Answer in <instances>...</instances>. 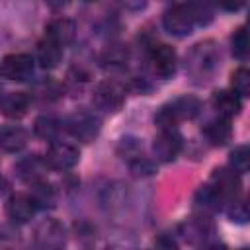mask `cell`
<instances>
[{"instance_id":"cell-22","label":"cell","mask_w":250,"mask_h":250,"mask_svg":"<svg viewBox=\"0 0 250 250\" xmlns=\"http://www.w3.org/2000/svg\"><path fill=\"white\" fill-rule=\"evenodd\" d=\"M195 205L203 211H219L223 207V199L219 191L213 188V184H205L195 193Z\"/></svg>"},{"instance_id":"cell-19","label":"cell","mask_w":250,"mask_h":250,"mask_svg":"<svg viewBox=\"0 0 250 250\" xmlns=\"http://www.w3.org/2000/svg\"><path fill=\"white\" fill-rule=\"evenodd\" d=\"M168 105H170V109L174 111V115L180 123L186 121V119L197 117L199 111H201V102L195 96H180V98L168 102Z\"/></svg>"},{"instance_id":"cell-37","label":"cell","mask_w":250,"mask_h":250,"mask_svg":"<svg viewBox=\"0 0 250 250\" xmlns=\"http://www.w3.org/2000/svg\"><path fill=\"white\" fill-rule=\"evenodd\" d=\"M84 2H92V0H84Z\"/></svg>"},{"instance_id":"cell-20","label":"cell","mask_w":250,"mask_h":250,"mask_svg":"<svg viewBox=\"0 0 250 250\" xmlns=\"http://www.w3.org/2000/svg\"><path fill=\"white\" fill-rule=\"evenodd\" d=\"M195 25H209L215 18V2L213 0H188L184 4Z\"/></svg>"},{"instance_id":"cell-32","label":"cell","mask_w":250,"mask_h":250,"mask_svg":"<svg viewBox=\"0 0 250 250\" xmlns=\"http://www.w3.org/2000/svg\"><path fill=\"white\" fill-rule=\"evenodd\" d=\"M154 244H156V246H164V248H178V242H176L172 236H168V234H160V236L154 240Z\"/></svg>"},{"instance_id":"cell-25","label":"cell","mask_w":250,"mask_h":250,"mask_svg":"<svg viewBox=\"0 0 250 250\" xmlns=\"http://www.w3.org/2000/svg\"><path fill=\"white\" fill-rule=\"evenodd\" d=\"M225 211L227 215L230 217V221H236V223H246L250 213H248V203L242 195H236L234 199H230L227 205H225Z\"/></svg>"},{"instance_id":"cell-36","label":"cell","mask_w":250,"mask_h":250,"mask_svg":"<svg viewBox=\"0 0 250 250\" xmlns=\"http://www.w3.org/2000/svg\"><path fill=\"white\" fill-rule=\"evenodd\" d=\"M2 96H4V94H2V88H0V98H2Z\"/></svg>"},{"instance_id":"cell-9","label":"cell","mask_w":250,"mask_h":250,"mask_svg":"<svg viewBox=\"0 0 250 250\" xmlns=\"http://www.w3.org/2000/svg\"><path fill=\"white\" fill-rule=\"evenodd\" d=\"M240 174H236L232 168H215L211 174V184L213 188L219 191L221 199H223V207L234 199L236 195H240Z\"/></svg>"},{"instance_id":"cell-17","label":"cell","mask_w":250,"mask_h":250,"mask_svg":"<svg viewBox=\"0 0 250 250\" xmlns=\"http://www.w3.org/2000/svg\"><path fill=\"white\" fill-rule=\"evenodd\" d=\"M203 135H205V139L209 141V145H213V146H223V145H227V143L230 141V137H232L230 119L219 117V119L209 121V123L203 127Z\"/></svg>"},{"instance_id":"cell-1","label":"cell","mask_w":250,"mask_h":250,"mask_svg":"<svg viewBox=\"0 0 250 250\" xmlns=\"http://www.w3.org/2000/svg\"><path fill=\"white\" fill-rule=\"evenodd\" d=\"M219 59L221 53L215 47L213 41H205V43H197L186 57V70L199 80H205L207 76H211L215 72V68L219 66Z\"/></svg>"},{"instance_id":"cell-21","label":"cell","mask_w":250,"mask_h":250,"mask_svg":"<svg viewBox=\"0 0 250 250\" xmlns=\"http://www.w3.org/2000/svg\"><path fill=\"white\" fill-rule=\"evenodd\" d=\"M61 59H62V47L61 45H57L55 41H51L47 37L43 41H39V45H37V61H39V64L43 68L59 66Z\"/></svg>"},{"instance_id":"cell-8","label":"cell","mask_w":250,"mask_h":250,"mask_svg":"<svg viewBox=\"0 0 250 250\" xmlns=\"http://www.w3.org/2000/svg\"><path fill=\"white\" fill-rule=\"evenodd\" d=\"M162 25L174 37H186L195 27V23L184 4H174L172 8H168L162 16Z\"/></svg>"},{"instance_id":"cell-12","label":"cell","mask_w":250,"mask_h":250,"mask_svg":"<svg viewBox=\"0 0 250 250\" xmlns=\"http://www.w3.org/2000/svg\"><path fill=\"white\" fill-rule=\"evenodd\" d=\"M211 105L219 113V117H227V119L238 115L240 109H242L240 96L236 92H232V90H217V92H213Z\"/></svg>"},{"instance_id":"cell-33","label":"cell","mask_w":250,"mask_h":250,"mask_svg":"<svg viewBox=\"0 0 250 250\" xmlns=\"http://www.w3.org/2000/svg\"><path fill=\"white\" fill-rule=\"evenodd\" d=\"M68 2H70V0H45V4H47L51 10H55V12H57V10H62V8H66V6H68Z\"/></svg>"},{"instance_id":"cell-34","label":"cell","mask_w":250,"mask_h":250,"mask_svg":"<svg viewBox=\"0 0 250 250\" xmlns=\"http://www.w3.org/2000/svg\"><path fill=\"white\" fill-rule=\"evenodd\" d=\"M127 8H131V10H139V8H143L145 6V0H121Z\"/></svg>"},{"instance_id":"cell-5","label":"cell","mask_w":250,"mask_h":250,"mask_svg":"<svg viewBox=\"0 0 250 250\" xmlns=\"http://www.w3.org/2000/svg\"><path fill=\"white\" fill-rule=\"evenodd\" d=\"M45 162L49 168L53 170H59V172H64V170H70L78 164L80 160V152L74 145L70 143H62V141H53L45 152Z\"/></svg>"},{"instance_id":"cell-27","label":"cell","mask_w":250,"mask_h":250,"mask_svg":"<svg viewBox=\"0 0 250 250\" xmlns=\"http://www.w3.org/2000/svg\"><path fill=\"white\" fill-rule=\"evenodd\" d=\"M230 86H232V92H236L238 96H248V92H250V72H248L246 66H240L232 72Z\"/></svg>"},{"instance_id":"cell-6","label":"cell","mask_w":250,"mask_h":250,"mask_svg":"<svg viewBox=\"0 0 250 250\" xmlns=\"http://www.w3.org/2000/svg\"><path fill=\"white\" fill-rule=\"evenodd\" d=\"M66 244V229L57 219H45L35 229V246L45 250H57Z\"/></svg>"},{"instance_id":"cell-3","label":"cell","mask_w":250,"mask_h":250,"mask_svg":"<svg viewBox=\"0 0 250 250\" xmlns=\"http://www.w3.org/2000/svg\"><path fill=\"white\" fill-rule=\"evenodd\" d=\"M64 127L74 139H78L82 143H92L100 135L102 121L98 115H94L90 111H76L66 119Z\"/></svg>"},{"instance_id":"cell-31","label":"cell","mask_w":250,"mask_h":250,"mask_svg":"<svg viewBox=\"0 0 250 250\" xmlns=\"http://www.w3.org/2000/svg\"><path fill=\"white\" fill-rule=\"evenodd\" d=\"M215 4L225 12H238L244 8L246 0H215Z\"/></svg>"},{"instance_id":"cell-7","label":"cell","mask_w":250,"mask_h":250,"mask_svg":"<svg viewBox=\"0 0 250 250\" xmlns=\"http://www.w3.org/2000/svg\"><path fill=\"white\" fill-rule=\"evenodd\" d=\"M182 146H184V141L178 129H160V133L154 137V143H152L154 156L160 162H174L182 152Z\"/></svg>"},{"instance_id":"cell-35","label":"cell","mask_w":250,"mask_h":250,"mask_svg":"<svg viewBox=\"0 0 250 250\" xmlns=\"http://www.w3.org/2000/svg\"><path fill=\"white\" fill-rule=\"evenodd\" d=\"M6 193V182L0 178V195H4Z\"/></svg>"},{"instance_id":"cell-10","label":"cell","mask_w":250,"mask_h":250,"mask_svg":"<svg viewBox=\"0 0 250 250\" xmlns=\"http://www.w3.org/2000/svg\"><path fill=\"white\" fill-rule=\"evenodd\" d=\"M148 62H150V68L156 76L160 78H170L174 72H176V66H178V55L176 51L170 47V45H154L150 49V55H148Z\"/></svg>"},{"instance_id":"cell-13","label":"cell","mask_w":250,"mask_h":250,"mask_svg":"<svg viewBox=\"0 0 250 250\" xmlns=\"http://www.w3.org/2000/svg\"><path fill=\"white\" fill-rule=\"evenodd\" d=\"M31 105V96L25 92H12L0 98V111L8 119H21Z\"/></svg>"},{"instance_id":"cell-18","label":"cell","mask_w":250,"mask_h":250,"mask_svg":"<svg viewBox=\"0 0 250 250\" xmlns=\"http://www.w3.org/2000/svg\"><path fill=\"white\" fill-rule=\"evenodd\" d=\"M27 145V131L18 125L0 127V148L6 152H20Z\"/></svg>"},{"instance_id":"cell-4","label":"cell","mask_w":250,"mask_h":250,"mask_svg":"<svg viewBox=\"0 0 250 250\" xmlns=\"http://www.w3.org/2000/svg\"><path fill=\"white\" fill-rule=\"evenodd\" d=\"M35 61L27 53H12L0 61V76L12 82H23L31 78Z\"/></svg>"},{"instance_id":"cell-14","label":"cell","mask_w":250,"mask_h":250,"mask_svg":"<svg viewBox=\"0 0 250 250\" xmlns=\"http://www.w3.org/2000/svg\"><path fill=\"white\" fill-rule=\"evenodd\" d=\"M74 35H76V25L72 20H66V18H57L49 21L45 27V37L55 41L62 49L74 41Z\"/></svg>"},{"instance_id":"cell-28","label":"cell","mask_w":250,"mask_h":250,"mask_svg":"<svg viewBox=\"0 0 250 250\" xmlns=\"http://www.w3.org/2000/svg\"><path fill=\"white\" fill-rule=\"evenodd\" d=\"M129 170H131V174L135 178H145V176H152L154 174V164L148 158L139 154V156L129 160Z\"/></svg>"},{"instance_id":"cell-26","label":"cell","mask_w":250,"mask_h":250,"mask_svg":"<svg viewBox=\"0 0 250 250\" xmlns=\"http://www.w3.org/2000/svg\"><path fill=\"white\" fill-rule=\"evenodd\" d=\"M230 49H232V55L238 59V61H246L248 57V31L244 25H240L232 37H230Z\"/></svg>"},{"instance_id":"cell-2","label":"cell","mask_w":250,"mask_h":250,"mask_svg":"<svg viewBox=\"0 0 250 250\" xmlns=\"http://www.w3.org/2000/svg\"><path fill=\"white\" fill-rule=\"evenodd\" d=\"M92 102L96 104L98 109L105 113H115L121 109L125 102V88L115 80H104L96 86Z\"/></svg>"},{"instance_id":"cell-23","label":"cell","mask_w":250,"mask_h":250,"mask_svg":"<svg viewBox=\"0 0 250 250\" xmlns=\"http://www.w3.org/2000/svg\"><path fill=\"white\" fill-rule=\"evenodd\" d=\"M33 129H35V135H37V137L47 139V141H53V139H57V135L61 133L62 123H61L57 117H53V115H41V117L35 119Z\"/></svg>"},{"instance_id":"cell-16","label":"cell","mask_w":250,"mask_h":250,"mask_svg":"<svg viewBox=\"0 0 250 250\" xmlns=\"http://www.w3.org/2000/svg\"><path fill=\"white\" fill-rule=\"evenodd\" d=\"M184 234L193 244H207V238L215 234V227L207 217H191L184 225Z\"/></svg>"},{"instance_id":"cell-15","label":"cell","mask_w":250,"mask_h":250,"mask_svg":"<svg viewBox=\"0 0 250 250\" xmlns=\"http://www.w3.org/2000/svg\"><path fill=\"white\" fill-rule=\"evenodd\" d=\"M47 168H49V166H47L45 158H41V156H37V154H31V156L23 158V160L16 166V172H18V176H20L21 182H25V184L31 186V184L43 180V174H45Z\"/></svg>"},{"instance_id":"cell-30","label":"cell","mask_w":250,"mask_h":250,"mask_svg":"<svg viewBox=\"0 0 250 250\" xmlns=\"http://www.w3.org/2000/svg\"><path fill=\"white\" fill-rule=\"evenodd\" d=\"M20 242V234L16 229H12L10 225H0V248H8V246H16Z\"/></svg>"},{"instance_id":"cell-29","label":"cell","mask_w":250,"mask_h":250,"mask_svg":"<svg viewBox=\"0 0 250 250\" xmlns=\"http://www.w3.org/2000/svg\"><path fill=\"white\" fill-rule=\"evenodd\" d=\"M102 61L105 66H123V62L127 61V49H123L121 45H113L104 53Z\"/></svg>"},{"instance_id":"cell-11","label":"cell","mask_w":250,"mask_h":250,"mask_svg":"<svg viewBox=\"0 0 250 250\" xmlns=\"http://www.w3.org/2000/svg\"><path fill=\"white\" fill-rule=\"evenodd\" d=\"M37 209H39V205L31 193H14V195H10V199L6 203V215L16 225L27 223L37 213Z\"/></svg>"},{"instance_id":"cell-24","label":"cell","mask_w":250,"mask_h":250,"mask_svg":"<svg viewBox=\"0 0 250 250\" xmlns=\"http://www.w3.org/2000/svg\"><path fill=\"white\" fill-rule=\"evenodd\" d=\"M229 164L236 174H246L250 168V148L248 145H238L230 156H229Z\"/></svg>"}]
</instances>
